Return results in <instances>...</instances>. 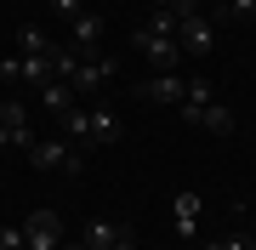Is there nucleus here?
Wrapping results in <instances>:
<instances>
[{
  "mask_svg": "<svg viewBox=\"0 0 256 250\" xmlns=\"http://www.w3.org/2000/svg\"><path fill=\"white\" fill-rule=\"evenodd\" d=\"M114 250H137V233L126 228V233H120V239H114Z\"/></svg>",
  "mask_w": 256,
  "mask_h": 250,
  "instance_id": "nucleus-22",
  "label": "nucleus"
},
{
  "mask_svg": "<svg viewBox=\"0 0 256 250\" xmlns=\"http://www.w3.org/2000/svg\"><path fill=\"white\" fill-rule=\"evenodd\" d=\"M200 131H210V137H234V114L222 108V102H210V108L200 114Z\"/></svg>",
  "mask_w": 256,
  "mask_h": 250,
  "instance_id": "nucleus-15",
  "label": "nucleus"
},
{
  "mask_svg": "<svg viewBox=\"0 0 256 250\" xmlns=\"http://www.w3.org/2000/svg\"><path fill=\"white\" fill-rule=\"evenodd\" d=\"M176 46H182V57H210V51H216V23H210L205 11L182 17V23H176Z\"/></svg>",
  "mask_w": 256,
  "mask_h": 250,
  "instance_id": "nucleus-5",
  "label": "nucleus"
},
{
  "mask_svg": "<svg viewBox=\"0 0 256 250\" xmlns=\"http://www.w3.org/2000/svg\"><path fill=\"white\" fill-rule=\"evenodd\" d=\"M86 6H92V0H86Z\"/></svg>",
  "mask_w": 256,
  "mask_h": 250,
  "instance_id": "nucleus-24",
  "label": "nucleus"
},
{
  "mask_svg": "<svg viewBox=\"0 0 256 250\" xmlns=\"http://www.w3.org/2000/svg\"><path fill=\"white\" fill-rule=\"evenodd\" d=\"M131 46L154 63V74H176V68H182V46H176L171 34H148V28H137V34H131Z\"/></svg>",
  "mask_w": 256,
  "mask_h": 250,
  "instance_id": "nucleus-4",
  "label": "nucleus"
},
{
  "mask_svg": "<svg viewBox=\"0 0 256 250\" xmlns=\"http://www.w3.org/2000/svg\"><path fill=\"white\" fill-rule=\"evenodd\" d=\"M52 11H57V17H63V23H74V17H80V11H92V6H86V0H52Z\"/></svg>",
  "mask_w": 256,
  "mask_h": 250,
  "instance_id": "nucleus-18",
  "label": "nucleus"
},
{
  "mask_svg": "<svg viewBox=\"0 0 256 250\" xmlns=\"http://www.w3.org/2000/svg\"><path fill=\"white\" fill-rule=\"evenodd\" d=\"M18 51H23V57H52L46 28H40V23H23V28H18Z\"/></svg>",
  "mask_w": 256,
  "mask_h": 250,
  "instance_id": "nucleus-14",
  "label": "nucleus"
},
{
  "mask_svg": "<svg viewBox=\"0 0 256 250\" xmlns=\"http://www.w3.org/2000/svg\"><path fill=\"white\" fill-rule=\"evenodd\" d=\"M182 91H188L182 74H148V80H137V97H142V102H160V108H176Z\"/></svg>",
  "mask_w": 256,
  "mask_h": 250,
  "instance_id": "nucleus-8",
  "label": "nucleus"
},
{
  "mask_svg": "<svg viewBox=\"0 0 256 250\" xmlns=\"http://www.w3.org/2000/svg\"><path fill=\"white\" fill-rule=\"evenodd\" d=\"M34 171H57V176H80L86 171V148H74L63 137H34V148L23 154Z\"/></svg>",
  "mask_w": 256,
  "mask_h": 250,
  "instance_id": "nucleus-1",
  "label": "nucleus"
},
{
  "mask_svg": "<svg viewBox=\"0 0 256 250\" xmlns=\"http://www.w3.org/2000/svg\"><path fill=\"white\" fill-rule=\"evenodd\" d=\"M120 114L114 108H102V102H86V148H114L120 142Z\"/></svg>",
  "mask_w": 256,
  "mask_h": 250,
  "instance_id": "nucleus-7",
  "label": "nucleus"
},
{
  "mask_svg": "<svg viewBox=\"0 0 256 250\" xmlns=\"http://www.w3.org/2000/svg\"><path fill=\"white\" fill-rule=\"evenodd\" d=\"M120 233H126V222H114V216H92L86 233H80V245H86V250H114Z\"/></svg>",
  "mask_w": 256,
  "mask_h": 250,
  "instance_id": "nucleus-10",
  "label": "nucleus"
},
{
  "mask_svg": "<svg viewBox=\"0 0 256 250\" xmlns=\"http://www.w3.org/2000/svg\"><path fill=\"white\" fill-rule=\"evenodd\" d=\"M0 148H12V154H28V148H34V125H28V108H23L18 97L0 102Z\"/></svg>",
  "mask_w": 256,
  "mask_h": 250,
  "instance_id": "nucleus-3",
  "label": "nucleus"
},
{
  "mask_svg": "<svg viewBox=\"0 0 256 250\" xmlns=\"http://www.w3.org/2000/svg\"><path fill=\"white\" fill-rule=\"evenodd\" d=\"M114 74H120V57H97V51H92V57H80V68H74L68 91L80 97V102H92V97H97V91H102V85H108Z\"/></svg>",
  "mask_w": 256,
  "mask_h": 250,
  "instance_id": "nucleus-2",
  "label": "nucleus"
},
{
  "mask_svg": "<svg viewBox=\"0 0 256 250\" xmlns=\"http://www.w3.org/2000/svg\"><path fill=\"white\" fill-rule=\"evenodd\" d=\"M23 245L28 250H57L63 245V216L57 211H28L23 216Z\"/></svg>",
  "mask_w": 256,
  "mask_h": 250,
  "instance_id": "nucleus-6",
  "label": "nucleus"
},
{
  "mask_svg": "<svg viewBox=\"0 0 256 250\" xmlns=\"http://www.w3.org/2000/svg\"><path fill=\"white\" fill-rule=\"evenodd\" d=\"M176 23H182V17H176V11L154 6V11H148V23H142V28H148V34H171V40H176Z\"/></svg>",
  "mask_w": 256,
  "mask_h": 250,
  "instance_id": "nucleus-16",
  "label": "nucleus"
},
{
  "mask_svg": "<svg viewBox=\"0 0 256 250\" xmlns=\"http://www.w3.org/2000/svg\"><path fill=\"white\" fill-rule=\"evenodd\" d=\"M40 102H46V114H52V120H63V114H68L80 97H74L63 80H46V85H40Z\"/></svg>",
  "mask_w": 256,
  "mask_h": 250,
  "instance_id": "nucleus-13",
  "label": "nucleus"
},
{
  "mask_svg": "<svg viewBox=\"0 0 256 250\" xmlns=\"http://www.w3.org/2000/svg\"><path fill=\"white\" fill-rule=\"evenodd\" d=\"M200 194H194V188H182V194L171 199V216H176V233H182V239H194V228H200Z\"/></svg>",
  "mask_w": 256,
  "mask_h": 250,
  "instance_id": "nucleus-12",
  "label": "nucleus"
},
{
  "mask_svg": "<svg viewBox=\"0 0 256 250\" xmlns=\"http://www.w3.org/2000/svg\"><path fill=\"white\" fill-rule=\"evenodd\" d=\"M57 250H86V245H80V239H63V245H57Z\"/></svg>",
  "mask_w": 256,
  "mask_h": 250,
  "instance_id": "nucleus-23",
  "label": "nucleus"
},
{
  "mask_svg": "<svg viewBox=\"0 0 256 250\" xmlns=\"http://www.w3.org/2000/svg\"><path fill=\"white\" fill-rule=\"evenodd\" d=\"M205 250H250V245H245V239H239V233H228V239H210Z\"/></svg>",
  "mask_w": 256,
  "mask_h": 250,
  "instance_id": "nucleus-21",
  "label": "nucleus"
},
{
  "mask_svg": "<svg viewBox=\"0 0 256 250\" xmlns=\"http://www.w3.org/2000/svg\"><path fill=\"white\" fill-rule=\"evenodd\" d=\"M222 17H228V23H256V0H228V6H222Z\"/></svg>",
  "mask_w": 256,
  "mask_h": 250,
  "instance_id": "nucleus-17",
  "label": "nucleus"
},
{
  "mask_svg": "<svg viewBox=\"0 0 256 250\" xmlns=\"http://www.w3.org/2000/svg\"><path fill=\"white\" fill-rule=\"evenodd\" d=\"M0 250H28V245H23V222H18V228H0Z\"/></svg>",
  "mask_w": 256,
  "mask_h": 250,
  "instance_id": "nucleus-19",
  "label": "nucleus"
},
{
  "mask_svg": "<svg viewBox=\"0 0 256 250\" xmlns=\"http://www.w3.org/2000/svg\"><path fill=\"white\" fill-rule=\"evenodd\" d=\"M68 40H74V51L92 57V51H97V40H102V17H97V11H80V17L68 23Z\"/></svg>",
  "mask_w": 256,
  "mask_h": 250,
  "instance_id": "nucleus-11",
  "label": "nucleus"
},
{
  "mask_svg": "<svg viewBox=\"0 0 256 250\" xmlns=\"http://www.w3.org/2000/svg\"><path fill=\"white\" fill-rule=\"evenodd\" d=\"M210 102H216V85H210L205 74H188V91H182V102H176V108H182V125H200V114L210 108Z\"/></svg>",
  "mask_w": 256,
  "mask_h": 250,
  "instance_id": "nucleus-9",
  "label": "nucleus"
},
{
  "mask_svg": "<svg viewBox=\"0 0 256 250\" xmlns=\"http://www.w3.org/2000/svg\"><path fill=\"white\" fill-rule=\"evenodd\" d=\"M154 6H165V11H176V17H194V11H200V0H154Z\"/></svg>",
  "mask_w": 256,
  "mask_h": 250,
  "instance_id": "nucleus-20",
  "label": "nucleus"
}]
</instances>
